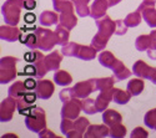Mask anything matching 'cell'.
<instances>
[{"mask_svg": "<svg viewBox=\"0 0 156 138\" xmlns=\"http://www.w3.org/2000/svg\"><path fill=\"white\" fill-rule=\"evenodd\" d=\"M98 34L93 37L91 46L96 51H102L108 45L112 34L116 32V21H112L109 15H105L96 20Z\"/></svg>", "mask_w": 156, "mask_h": 138, "instance_id": "cell-1", "label": "cell"}, {"mask_svg": "<svg viewBox=\"0 0 156 138\" xmlns=\"http://www.w3.org/2000/svg\"><path fill=\"white\" fill-rule=\"evenodd\" d=\"M96 50L90 45V46H85V45H80L77 42H69L68 45L62 46L61 49V54L64 56L68 57H76L84 61H91L96 57Z\"/></svg>", "mask_w": 156, "mask_h": 138, "instance_id": "cell-2", "label": "cell"}, {"mask_svg": "<svg viewBox=\"0 0 156 138\" xmlns=\"http://www.w3.org/2000/svg\"><path fill=\"white\" fill-rule=\"evenodd\" d=\"M23 0H6L2 6V14L8 25L16 26L20 20V12L23 9Z\"/></svg>", "mask_w": 156, "mask_h": 138, "instance_id": "cell-3", "label": "cell"}, {"mask_svg": "<svg viewBox=\"0 0 156 138\" xmlns=\"http://www.w3.org/2000/svg\"><path fill=\"white\" fill-rule=\"evenodd\" d=\"M25 126L31 132L39 133L40 131H43L44 128H46V115L45 111L41 107L35 106L31 112L25 116Z\"/></svg>", "mask_w": 156, "mask_h": 138, "instance_id": "cell-4", "label": "cell"}, {"mask_svg": "<svg viewBox=\"0 0 156 138\" xmlns=\"http://www.w3.org/2000/svg\"><path fill=\"white\" fill-rule=\"evenodd\" d=\"M18 59L12 56H5L0 59V83L5 85L14 81L18 71H16Z\"/></svg>", "mask_w": 156, "mask_h": 138, "instance_id": "cell-5", "label": "cell"}, {"mask_svg": "<svg viewBox=\"0 0 156 138\" xmlns=\"http://www.w3.org/2000/svg\"><path fill=\"white\" fill-rule=\"evenodd\" d=\"M35 34L37 36V49L41 51L49 52L58 44V37L55 31H51L45 28H36Z\"/></svg>", "mask_w": 156, "mask_h": 138, "instance_id": "cell-6", "label": "cell"}, {"mask_svg": "<svg viewBox=\"0 0 156 138\" xmlns=\"http://www.w3.org/2000/svg\"><path fill=\"white\" fill-rule=\"evenodd\" d=\"M96 91V85H95V79H90L87 81H80L75 83V86L71 87V92L75 98H86L91 95L93 92Z\"/></svg>", "mask_w": 156, "mask_h": 138, "instance_id": "cell-7", "label": "cell"}, {"mask_svg": "<svg viewBox=\"0 0 156 138\" xmlns=\"http://www.w3.org/2000/svg\"><path fill=\"white\" fill-rule=\"evenodd\" d=\"M133 73H135L137 77L150 80L152 83H156V67H151L145 61L137 60L133 66Z\"/></svg>", "mask_w": 156, "mask_h": 138, "instance_id": "cell-8", "label": "cell"}, {"mask_svg": "<svg viewBox=\"0 0 156 138\" xmlns=\"http://www.w3.org/2000/svg\"><path fill=\"white\" fill-rule=\"evenodd\" d=\"M81 109H83V103L80 101V98H73L68 102H64L61 108V117L76 119L79 117Z\"/></svg>", "mask_w": 156, "mask_h": 138, "instance_id": "cell-9", "label": "cell"}, {"mask_svg": "<svg viewBox=\"0 0 156 138\" xmlns=\"http://www.w3.org/2000/svg\"><path fill=\"white\" fill-rule=\"evenodd\" d=\"M18 106V99L8 96L6 98H4L2 103H0V121L2 122H9L12 119L15 112V107Z\"/></svg>", "mask_w": 156, "mask_h": 138, "instance_id": "cell-10", "label": "cell"}, {"mask_svg": "<svg viewBox=\"0 0 156 138\" xmlns=\"http://www.w3.org/2000/svg\"><path fill=\"white\" fill-rule=\"evenodd\" d=\"M55 91V86L54 82H51L50 80H39L35 92L37 95V98L40 99H49L51 96H53Z\"/></svg>", "mask_w": 156, "mask_h": 138, "instance_id": "cell-11", "label": "cell"}, {"mask_svg": "<svg viewBox=\"0 0 156 138\" xmlns=\"http://www.w3.org/2000/svg\"><path fill=\"white\" fill-rule=\"evenodd\" d=\"M21 37V32L12 25H2L0 26V39L8 42H15Z\"/></svg>", "mask_w": 156, "mask_h": 138, "instance_id": "cell-12", "label": "cell"}, {"mask_svg": "<svg viewBox=\"0 0 156 138\" xmlns=\"http://www.w3.org/2000/svg\"><path fill=\"white\" fill-rule=\"evenodd\" d=\"M85 138H104L110 136V128L108 124H90L85 132Z\"/></svg>", "mask_w": 156, "mask_h": 138, "instance_id": "cell-13", "label": "cell"}, {"mask_svg": "<svg viewBox=\"0 0 156 138\" xmlns=\"http://www.w3.org/2000/svg\"><path fill=\"white\" fill-rule=\"evenodd\" d=\"M114 87L112 89H108V90H102V91H100V93H99V96L96 97V108H98V112H104L106 108H108V106H109V103L114 99Z\"/></svg>", "mask_w": 156, "mask_h": 138, "instance_id": "cell-14", "label": "cell"}, {"mask_svg": "<svg viewBox=\"0 0 156 138\" xmlns=\"http://www.w3.org/2000/svg\"><path fill=\"white\" fill-rule=\"evenodd\" d=\"M110 8V4L108 0H95L91 5V12H90V16L93 19L98 20L102 16L106 15V11Z\"/></svg>", "mask_w": 156, "mask_h": 138, "instance_id": "cell-15", "label": "cell"}, {"mask_svg": "<svg viewBox=\"0 0 156 138\" xmlns=\"http://www.w3.org/2000/svg\"><path fill=\"white\" fill-rule=\"evenodd\" d=\"M137 10L141 12L142 19L150 28L156 26V9L155 6H139Z\"/></svg>", "mask_w": 156, "mask_h": 138, "instance_id": "cell-16", "label": "cell"}, {"mask_svg": "<svg viewBox=\"0 0 156 138\" xmlns=\"http://www.w3.org/2000/svg\"><path fill=\"white\" fill-rule=\"evenodd\" d=\"M61 52V51H60ZM59 51H53L50 52L49 55L45 56V64L49 69V71H58L60 65H61V61H62V56Z\"/></svg>", "mask_w": 156, "mask_h": 138, "instance_id": "cell-17", "label": "cell"}, {"mask_svg": "<svg viewBox=\"0 0 156 138\" xmlns=\"http://www.w3.org/2000/svg\"><path fill=\"white\" fill-rule=\"evenodd\" d=\"M102 122L109 127L122 122V116L115 109H105L102 112Z\"/></svg>", "mask_w": 156, "mask_h": 138, "instance_id": "cell-18", "label": "cell"}, {"mask_svg": "<svg viewBox=\"0 0 156 138\" xmlns=\"http://www.w3.org/2000/svg\"><path fill=\"white\" fill-rule=\"evenodd\" d=\"M59 24L62 25L64 28H66L69 30H73L76 24H77V19L74 14V11H65V12H61V15L59 18Z\"/></svg>", "mask_w": 156, "mask_h": 138, "instance_id": "cell-19", "label": "cell"}, {"mask_svg": "<svg viewBox=\"0 0 156 138\" xmlns=\"http://www.w3.org/2000/svg\"><path fill=\"white\" fill-rule=\"evenodd\" d=\"M27 91L28 90H27V87H25V85H24V81H16L9 87L8 95L16 98V99H20V98H23L25 96Z\"/></svg>", "mask_w": 156, "mask_h": 138, "instance_id": "cell-20", "label": "cell"}, {"mask_svg": "<svg viewBox=\"0 0 156 138\" xmlns=\"http://www.w3.org/2000/svg\"><path fill=\"white\" fill-rule=\"evenodd\" d=\"M111 70H112V72H114L115 79L118 80V81H122V80H125V79H129L130 76H131V73H133V72H130V70L122 64L120 60L116 62L115 66H114Z\"/></svg>", "mask_w": 156, "mask_h": 138, "instance_id": "cell-21", "label": "cell"}, {"mask_svg": "<svg viewBox=\"0 0 156 138\" xmlns=\"http://www.w3.org/2000/svg\"><path fill=\"white\" fill-rule=\"evenodd\" d=\"M59 18L58 14L55 11H50V10H46V11H43L40 16H39V21L43 26H51V25H55L58 24L59 21Z\"/></svg>", "mask_w": 156, "mask_h": 138, "instance_id": "cell-22", "label": "cell"}, {"mask_svg": "<svg viewBox=\"0 0 156 138\" xmlns=\"http://www.w3.org/2000/svg\"><path fill=\"white\" fill-rule=\"evenodd\" d=\"M145 89V82L142 81L141 77L139 79H133L127 82V91L133 96H139Z\"/></svg>", "mask_w": 156, "mask_h": 138, "instance_id": "cell-23", "label": "cell"}, {"mask_svg": "<svg viewBox=\"0 0 156 138\" xmlns=\"http://www.w3.org/2000/svg\"><path fill=\"white\" fill-rule=\"evenodd\" d=\"M118 61L119 60L114 56V54L111 51H102L99 55V62H100V65L104 66V67H106V69H112Z\"/></svg>", "mask_w": 156, "mask_h": 138, "instance_id": "cell-24", "label": "cell"}, {"mask_svg": "<svg viewBox=\"0 0 156 138\" xmlns=\"http://www.w3.org/2000/svg\"><path fill=\"white\" fill-rule=\"evenodd\" d=\"M54 81H55L56 85L65 87V86H69L73 82V77H71V75L68 71H65V70H58L54 73Z\"/></svg>", "mask_w": 156, "mask_h": 138, "instance_id": "cell-25", "label": "cell"}, {"mask_svg": "<svg viewBox=\"0 0 156 138\" xmlns=\"http://www.w3.org/2000/svg\"><path fill=\"white\" fill-rule=\"evenodd\" d=\"M33 64H34L35 67H36V77L41 79L43 76H45V75L49 72V69H48V66H46V64H45V56H44L41 52L39 54L37 59L33 62Z\"/></svg>", "mask_w": 156, "mask_h": 138, "instance_id": "cell-26", "label": "cell"}, {"mask_svg": "<svg viewBox=\"0 0 156 138\" xmlns=\"http://www.w3.org/2000/svg\"><path fill=\"white\" fill-rule=\"evenodd\" d=\"M70 30L64 28L62 25H58L56 29H55V34H56V37H58V45L60 46H65L69 44V37H70Z\"/></svg>", "mask_w": 156, "mask_h": 138, "instance_id": "cell-27", "label": "cell"}, {"mask_svg": "<svg viewBox=\"0 0 156 138\" xmlns=\"http://www.w3.org/2000/svg\"><path fill=\"white\" fill-rule=\"evenodd\" d=\"M131 93L129 91H124L121 89H115L114 90V99L112 101L118 105H126L131 99Z\"/></svg>", "mask_w": 156, "mask_h": 138, "instance_id": "cell-28", "label": "cell"}, {"mask_svg": "<svg viewBox=\"0 0 156 138\" xmlns=\"http://www.w3.org/2000/svg\"><path fill=\"white\" fill-rule=\"evenodd\" d=\"M135 47L139 51H147L151 47V35H140L135 40Z\"/></svg>", "mask_w": 156, "mask_h": 138, "instance_id": "cell-29", "label": "cell"}, {"mask_svg": "<svg viewBox=\"0 0 156 138\" xmlns=\"http://www.w3.org/2000/svg\"><path fill=\"white\" fill-rule=\"evenodd\" d=\"M53 6L56 12H65V11H74V3L69 0H53Z\"/></svg>", "mask_w": 156, "mask_h": 138, "instance_id": "cell-30", "label": "cell"}, {"mask_svg": "<svg viewBox=\"0 0 156 138\" xmlns=\"http://www.w3.org/2000/svg\"><path fill=\"white\" fill-rule=\"evenodd\" d=\"M114 83H115V79L114 77H100V79H95L96 91H102V90L112 89Z\"/></svg>", "mask_w": 156, "mask_h": 138, "instance_id": "cell-31", "label": "cell"}, {"mask_svg": "<svg viewBox=\"0 0 156 138\" xmlns=\"http://www.w3.org/2000/svg\"><path fill=\"white\" fill-rule=\"evenodd\" d=\"M141 18H142V15L140 14V11L136 10L134 12H130V14L125 18L124 22L126 24L127 28H135V26H137V25L141 22Z\"/></svg>", "mask_w": 156, "mask_h": 138, "instance_id": "cell-32", "label": "cell"}, {"mask_svg": "<svg viewBox=\"0 0 156 138\" xmlns=\"http://www.w3.org/2000/svg\"><path fill=\"white\" fill-rule=\"evenodd\" d=\"M83 111L87 115H94V113H98V108H96V101L93 98H84L83 101Z\"/></svg>", "mask_w": 156, "mask_h": 138, "instance_id": "cell-33", "label": "cell"}, {"mask_svg": "<svg viewBox=\"0 0 156 138\" xmlns=\"http://www.w3.org/2000/svg\"><path fill=\"white\" fill-rule=\"evenodd\" d=\"M34 107H35L34 103H30V102H28V101H25L24 98L18 99V106H16V108H18V112H19L20 115H23V116H28Z\"/></svg>", "mask_w": 156, "mask_h": 138, "instance_id": "cell-34", "label": "cell"}, {"mask_svg": "<svg viewBox=\"0 0 156 138\" xmlns=\"http://www.w3.org/2000/svg\"><path fill=\"white\" fill-rule=\"evenodd\" d=\"M126 136V127L121 123L114 124L110 127V137L112 138H124Z\"/></svg>", "mask_w": 156, "mask_h": 138, "instance_id": "cell-35", "label": "cell"}, {"mask_svg": "<svg viewBox=\"0 0 156 138\" xmlns=\"http://www.w3.org/2000/svg\"><path fill=\"white\" fill-rule=\"evenodd\" d=\"M144 123L149 128L156 130V108H152L149 112H146V115L144 117Z\"/></svg>", "mask_w": 156, "mask_h": 138, "instance_id": "cell-36", "label": "cell"}, {"mask_svg": "<svg viewBox=\"0 0 156 138\" xmlns=\"http://www.w3.org/2000/svg\"><path fill=\"white\" fill-rule=\"evenodd\" d=\"M21 42L30 50H36L37 49V36L35 32L28 34L25 36V39H21Z\"/></svg>", "mask_w": 156, "mask_h": 138, "instance_id": "cell-37", "label": "cell"}, {"mask_svg": "<svg viewBox=\"0 0 156 138\" xmlns=\"http://www.w3.org/2000/svg\"><path fill=\"white\" fill-rule=\"evenodd\" d=\"M89 126H90L89 119L85 118V117H77L75 119V122H74V128L76 131H79L80 133H83V134H85V132H86Z\"/></svg>", "mask_w": 156, "mask_h": 138, "instance_id": "cell-38", "label": "cell"}, {"mask_svg": "<svg viewBox=\"0 0 156 138\" xmlns=\"http://www.w3.org/2000/svg\"><path fill=\"white\" fill-rule=\"evenodd\" d=\"M73 128H74V122H73V119H70V118H62L61 124H60V130H61L62 134L65 136L69 131H71Z\"/></svg>", "mask_w": 156, "mask_h": 138, "instance_id": "cell-39", "label": "cell"}, {"mask_svg": "<svg viewBox=\"0 0 156 138\" xmlns=\"http://www.w3.org/2000/svg\"><path fill=\"white\" fill-rule=\"evenodd\" d=\"M59 98L61 99V102H68V101H70V99L75 98V97L73 96V92H71V87H70V89H64V90H61L60 93H59Z\"/></svg>", "mask_w": 156, "mask_h": 138, "instance_id": "cell-40", "label": "cell"}, {"mask_svg": "<svg viewBox=\"0 0 156 138\" xmlns=\"http://www.w3.org/2000/svg\"><path fill=\"white\" fill-rule=\"evenodd\" d=\"M149 136V132L145 131L142 127H136L133 130L131 134H130V137L131 138H146Z\"/></svg>", "mask_w": 156, "mask_h": 138, "instance_id": "cell-41", "label": "cell"}, {"mask_svg": "<svg viewBox=\"0 0 156 138\" xmlns=\"http://www.w3.org/2000/svg\"><path fill=\"white\" fill-rule=\"evenodd\" d=\"M75 10L77 12V15L81 16V18H85V16H89L90 12H91V8H89L87 5H79V6H75Z\"/></svg>", "mask_w": 156, "mask_h": 138, "instance_id": "cell-42", "label": "cell"}, {"mask_svg": "<svg viewBox=\"0 0 156 138\" xmlns=\"http://www.w3.org/2000/svg\"><path fill=\"white\" fill-rule=\"evenodd\" d=\"M127 32V26H126V24L124 22V20H116V35H125Z\"/></svg>", "mask_w": 156, "mask_h": 138, "instance_id": "cell-43", "label": "cell"}, {"mask_svg": "<svg viewBox=\"0 0 156 138\" xmlns=\"http://www.w3.org/2000/svg\"><path fill=\"white\" fill-rule=\"evenodd\" d=\"M24 85L27 87L28 91H33L36 89V85H37V81H35L34 79H27L24 81Z\"/></svg>", "mask_w": 156, "mask_h": 138, "instance_id": "cell-44", "label": "cell"}, {"mask_svg": "<svg viewBox=\"0 0 156 138\" xmlns=\"http://www.w3.org/2000/svg\"><path fill=\"white\" fill-rule=\"evenodd\" d=\"M21 75H29V76H31V75H35L36 76V67L34 64H30L28 66L24 67V72H21Z\"/></svg>", "mask_w": 156, "mask_h": 138, "instance_id": "cell-45", "label": "cell"}, {"mask_svg": "<svg viewBox=\"0 0 156 138\" xmlns=\"http://www.w3.org/2000/svg\"><path fill=\"white\" fill-rule=\"evenodd\" d=\"M37 134H39V137H40V138H56V134L53 133L48 128H44L43 131H40Z\"/></svg>", "mask_w": 156, "mask_h": 138, "instance_id": "cell-46", "label": "cell"}, {"mask_svg": "<svg viewBox=\"0 0 156 138\" xmlns=\"http://www.w3.org/2000/svg\"><path fill=\"white\" fill-rule=\"evenodd\" d=\"M23 6L27 10H34L36 8V0H23Z\"/></svg>", "mask_w": 156, "mask_h": 138, "instance_id": "cell-47", "label": "cell"}, {"mask_svg": "<svg viewBox=\"0 0 156 138\" xmlns=\"http://www.w3.org/2000/svg\"><path fill=\"white\" fill-rule=\"evenodd\" d=\"M23 98L25 99V101L30 102V103H34L36 101V98H37V95H36V92H27Z\"/></svg>", "mask_w": 156, "mask_h": 138, "instance_id": "cell-48", "label": "cell"}, {"mask_svg": "<svg viewBox=\"0 0 156 138\" xmlns=\"http://www.w3.org/2000/svg\"><path fill=\"white\" fill-rule=\"evenodd\" d=\"M65 136H66L68 138H83V137H84L83 133H80L79 131H76L75 128H73L71 131H69Z\"/></svg>", "mask_w": 156, "mask_h": 138, "instance_id": "cell-49", "label": "cell"}, {"mask_svg": "<svg viewBox=\"0 0 156 138\" xmlns=\"http://www.w3.org/2000/svg\"><path fill=\"white\" fill-rule=\"evenodd\" d=\"M150 35H151V47L150 49L156 50V30H152Z\"/></svg>", "mask_w": 156, "mask_h": 138, "instance_id": "cell-50", "label": "cell"}, {"mask_svg": "<svg viewBox=\"0 0 156 138\" xmlns=\"http://www.w3.org/2000/svg\"><path fill=\"white\" fill-rule=\"evenodd\" d=\"M74 3L75 6H79V5H87L90 3V0H71Z\"/></svg>", "mask_w": 156, "mask_h": 138, "instance_id": "cell-51", "label": "cell"}, {"mask_svg": "<svg viewBox=\"0 0 156 138\" xmlns=\"http://www.w3.org/2000/svg\"><path fill=\"white\" fill-rule=\"evenodd\" d=\"M24 19H25V22H34L35 21V15L31 14V12H29V14L25 15Z\"/></svg>", "mask_w": 156, "mask_h": 138, "instance_id": "cell-52", "label": "cell"}, {"mask_svg": "<svg viewBox=\"0 0 156 138\" xmlns=\"http://www.w3.org/2000/svg\"><path fill=\"white\" fill-rule=\"evenodd\" d=\"M147 56H149L151 60H156V50L149 49V50H147Z\"/></svg>", "mask_w": 156, "mask_h": 138, "instance_id": "cell-53", "label": "cell"}, {"mask_svg": "<svg viewBox=\"0 0 156 138\" xmlns=\"http://www.w3.org/2000/svg\"><path fill=\"white\" fill-rule=\"evenodd\" d=\"M109 4H110V8L111 6H115V5H118L120 2H122V0H108Z\"/></svg>", "mask_w": 156, "mask_h": 138, "instance_id": "cell-54", "label": "cell"}, {"mask_svg": "<svg viewBox=\"0 0 156 138\" xmlns=\"http://www.w3.org/2000/svg\"><path fill=\"white\" fill-rule=\"evenodd\" d=\"M155 131H156V130H155Z\"/></svg>", "mask_w": 156, "mask_h": 138, "instance_id": "cell-55", "label": "cell"}]
</instances>
